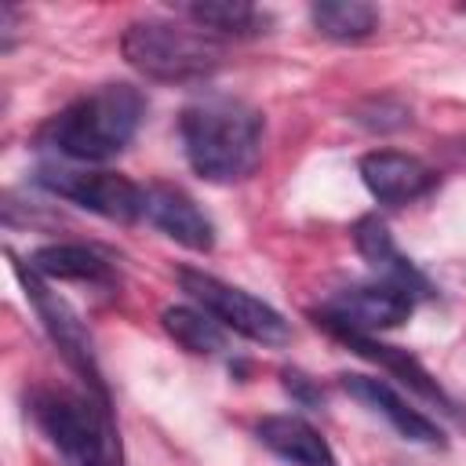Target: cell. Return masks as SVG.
Here are the masks:
<instances>
[{
    "label": "cell",
    "instance_id": "7a4b0ae2",
    "mask_svg": "<svg viewBox=\"0 0 466 466\" xmlns=\"http://www.w3.org/2000/svg\"><path fill=\"white\" fill-rule=\"evenodd\" d=\"M146 98L131 84H102L40 127V146L76 164H102L116 157L138 131Z\"/></svg>",
    "mask_w": 466,
    "mask_h": 466
},
{
    "label": "cell",
    "instance_id": "7c38bea8",
    "mask_svg": "<svg viewBox=\"0 0 466 466\" xmlns=\"http://www.w3.org/2000/svg\"><path fill=\"white\" fill-rule=\"evenodd\" d=\"M353 244H357V251L364 255V262L375 269V280L397 284V288L411 291L415 299H419V295H433V288H430V280L422 277V269L397 248L390 226H386L379 215L357 218V226H353Z\"/></svg>",
    "mask_w": 466,
    "mask_h": 466
},
{
    "label": "cell",
    "instance_id": "8fae6325",
    "mask_svg": "<svg viewBox=\"0 0 466 466\" xmlns=\"http://www.w3.org/2000/svg\"><path fill=\"white\" fill-rule=\"evenodd\" d=\"M146 218L189 251H211L215 248V222L178 186H164V182L149 186L146 189Z\"/></svg>",
    "mask_w": 466,
    "mask_h": 466
},
{
    "label": "cell",
    "instance_id": "e0dca14e",
    "mask_svg": "<svg viewBox=\"0 0 466 466\" xmlns=\"http://www.w3.org/2000/svg\"><path fill=\"white\" fill-rule=\"evenodd\" d=\"M182 15L211 33V36H255L266 25V15L244 0H211V4H186Z\"/></svg>",
    "mask_w": 466,
    "mask_h": 466
},
{
    "label": "cell",
    "instance_id": "ba28073f",
    "mask_svg": "<svg viewBox=\"0 0 466 466\" xmlns=\"http://www.w3.org/2000/svg\"><path fill=\"white\" fill-rule=\"evenodd\" d=\"M415 309V295L386 284V280H371V284H353L335 291L320 309H313L317 328L324 331H357V335H379L386 328H397L411 317Z\"/></svg>",
    "mask_w": 466,
    "mask_h": 466
},
{
    "label": "cell",
    "instance_id": "d6986e66",
    "mask_svg": "<svg viewBox=\"0 0 466 466\" xmlns=\"http://www.w3.org/2000/svg\"><path fill=\"white\" fill-rule=\"evenodd\" d=\"M284 390L295 393L302 404H320V390H317L302 371H284Z\"/></svg>",
    "mask_w": 466,
    "mask_h": 466
},
{
    "label": "cell",
    "instance_id": "3957f363",
    "mask_svg": "<svg viewBox=\"0 0 466 466\" xmlns=\"http://www.w3.org/2000/svg\"><path fill=\"white\" fill-rule=\"evenodd\" d=\"M29 415L66 466H124L109 393L40 386L29 393Z\"/></svg>",
    "mask_w": 466,
    "mask_h": 466
},
{
    "label": "cell",
    "instance_id": "5bb4252c",
    "mask_svg": "<svg viewBox=\"0 0 466 466\" xmlns=\"http://www.w3.org/2000/svg\"><path fill=\"white\" fill-rule=\"evenodd\" d=\"M258 441L291 466H339L331 444L299 415H266L255 426Z\"/></svg>",
    "mask_w": 466,
    "mask_h": 466
},
{
    "label": "cell",
    "instance_id": "52a82bcc",
    "mask_svg": "<svg viewBox=\"0 0 466 466\" xmlns=\"http://www.w3.org/2000/svg\"><path fill=\"white\" fill-rule=\"evenodd\" d=\"M11 269H15L18 284L25 288V299L33 302L36 317L44 320V328H47L51 342L58 346V353L66 357V364H69V368L80 375L84 390L106 393L102 375H98V364H95V346H91V335L84 331V324H80V317L73 313V306H69V302H66L58 291H51V288L44 284V277H40V273H33V269H29V262H22L18 255H11Z\"/></svg>",
    "mask_w": 466,
    "mask_h": 466
},
{
    "label": "cell",
    "instance_id": "9c48e42d",
    "mask_svg": "<svg viewBox=\"0 0 466 466\" xmlns=\"http://www.w3.org/2000/svg\"><path fill=\"white\" fill-rule=\"evenodd\" d=\"M357 171L379 204H411L437 186V171L400 149H371L360 157Z\"/></svg>",
    "mask_w": 466,
    "mask_h": 466
},
{
    "label": "cell",
    "instance_id": "30bf717a",
    "mask_svg": "<svg viewBox=\"0 0 466 466\" xmlns=\"http://www.w3.org/2000/svg\"><path fill=\"white\" fill-rule=\"evenodd\" d=\"M339 386L360 400L364 408H371L375 415H382L404 441H415V444H430V448H441L444 444V433L433 419H426L419 408H411L390 382L375 379V375H339Z\"/></svg>",
    "mask_w": 466,
    "mask_h": 466
},
{
    "label": "cell",
    "instance_id": "4fadbf2b",
    "mask_svg": "<svg viewBox=\"0 0 466 466\" xmlns=\"http://www.w3.org/2000/svg\"><path fill=\"white\" fill-rule=\"evenodd\" d=\"M331 339H339L342 346H350L357 357H364V360H375L379 368H386L390 375H397L408 390H415L419 397H426V400H433L437 408H444L448 415H459V404L441 390V382L408 353V350H400V346H390V342H379L375 335H357V331H328Z\"/></svg>",
    "mask_w": 466,
    "mask_h": 466
},
{
    "label": "cell",
    "instance_id": "ac0fdd59",
    "mask_svg": "<svg viewBox=\"0 0 466 466\" xmlns=\"http://www.w3.org/2000/svg\"><path fill=\"white\" fill-rule=\"evenodd\" d=\"M160 324L164 331L186 350V353H197V357H215L226 350V331L215 317H208L204 309H193V306H167L160 313Z\"/></svg>",
    "mask_w": 466,
    "mask_h": 466
},
{
    "label": "cell",
    "instance_id": "6da1fadb",
    "mask_svg": "<svg viewBox=\"0 0 466 466\" xmlns=\"http://www.w3.org/2000/svg\"><path fill=\"white\" fill-rule=\"evenodd\" d=\"M266 120L240 98H200L182 109L178 138L189 167L204 182H244L262 160Z\"/></svg>",
    "mask_w": 466,
    "mask_h": 466
},
{
    "label": "cell",
    "instance_id": "8992f818",
    "mask_svg": "<svg viewBox=\"0 0 466 466\" xmlns=\"http://www.w3.org/2000/svg\"><path fill=\"white\" fill-rule=\"evenodd\" d=\"M36 182L47 193L73 200L76 208L102 215L109 222H120V226L138 222L146 215V189L135 186L127 175H116V171H87V167L51 164V167H40Z\"/></svg>",
    "mask_w": 466,
    "mask_h": 466
},
{
    "label": "cell",
    "instance_id": "2e32d148",
    "mask_svg": "<svg viewBox=\"0 0 466 466\" xmlns=\"http://www.w3.org/2000/svg\"><path fill=\"white\" fill-rule=\"evenodd\" d=\"M309 22L320 36L353 44L379 29V7H371L364 0H320L309 7Z\"/></svg>",
    "mask_w": 466,
    "mask_h": 466
},
{
    "label": "cell",
    "instance_id": "277c9868",
    "mask_svg": "<svg viewBox=\"0 0 466 466\" xmlns=\"http://www.w3.org/2000/svg\"><path fill=\"white\" fill-rule=\"evenodd\" d=\"M120 51L131 69L160 84H193L208 80L222 66V44L197 29L171 18H138L124 29Z\"/></svg>",
    "mask_w": 466,
    "mask_h": 466
},
{
    "label": "cell",
    "instance_id": "9a60e30c",
    "mask_svg": "<svg viewBox=\"0 0 466 466\" xmlns=\"http://www.w3.org/2000/svg\"><path fill=\"white\" fill-rule=\"evenodd\" d=\"M29 269L44 280H76V284H113V266L87 244H44L29 258Z\"/></svg>",
    "mask_w": 466,
    "mask_h": 466
},
{
    "label": "cell",
    "instance_id": "5b68a950",
    "mask_svg": "<svg viewBox=\"0 0 466 466\" xmlns=\"http://www.w3.org/2000/svg\"><path fill=\"white\" fill-rule=\"evenodd\" d=\"M178 284L182 291L208 313L215 317L222 328L258 342V346H284L291 342V328L288 320L262 299H255L244 288H233L204 269H178Z\"/></svg>",
    "mask_w": 466,
    "mask_h": 466
}]
</instances>
